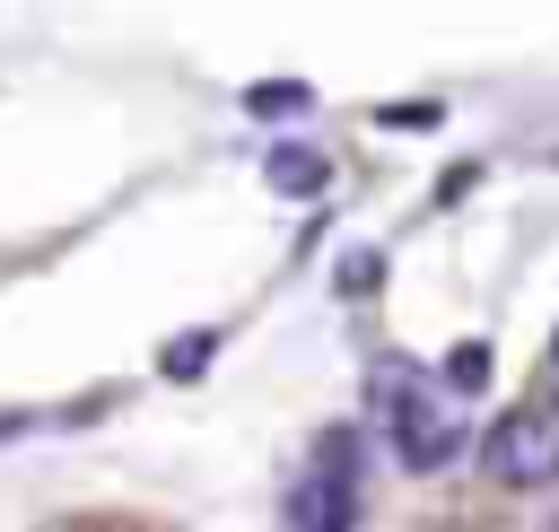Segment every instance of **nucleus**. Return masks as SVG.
Wrapping results in <instances>:
<instances>
[{
	"label": "nucleus",
	"instance_id": "nucleus-1",
	"mask_svg": "<svg viewBox=\"0 0 559 532\" xmlns=\"http://www.w3.org/2000/svg\"><path fill=\"white\" fill-rule=\"evenodd\" d=\"M376 410H384V436H393V462L402 471H445L463 454V419L437 384H419L411 366H384L376 375Z\"/></svg>",
	"mask_w": 559,
	"mask_h": 532
},
{
	"label": "nucleus",
	"instance_id": "nucleus-2",
	"mask_svg": "<svg viewBox=\"0 0 559 532\" xmlns=\"http://www.w3.org/2000/svg\"><path fill=\"white\" fill-rule=\"evenodd\" d=\"M480 462H489V480H507V488L559 480V410H507V419L480 436Z\"/></svg>",
	"mask_w": 559,
	"mask_h": 532
},
{
	"label": "nucleus",
	"instance_id": "nucleus-3",
	"mask_svg": "<svg viewBox=\"0 0 559 532\" xmlns=\"http://www.w3.org/2000/svg\"><path fill=\"white\" fill-rule=\"evenodd\" d=\"M280 515H288V523H314V532H341V523H358V471H341V462H314Z\"/></svg>",
	"mask_w": 559,
	"mask_h": 532
},
{
	"label": "nucleus",
	"instance_id": "nucleus-4",
	"mask_svg": "<svg viewBox=\"0 0 559 532\" xmlns=\"http://www.w3.org/2000/svg\"><path fill=\"white\" fill-rule=\"evenodd\" d=\"M262 183H271V192H288V201H314V192L332 183V157H323V148H306V140H280V148L262 157Z\"/></svg>",
	"mask_w": 559,
	"mask_h": 532
},
{
	"label": "nucleus",
	"instance_id": "nucleus-5",
	"mask_svg": "<svg viewBox=\"0 0 559 532\" xmlns=\"http://www.w3.org/2000/svg\"><path fill=\"white\" fill-rule=\"evenodd\" d=\"M210 358H218V331H175V340L157 349V366H166L175 384H192V375H210Z\"/></svg>",
	"mask_w": 559,
	"mask_h": 532
},
{
	"label": "nucleus",
	"instance_id": "nucleus-6",
	"mask_svg": "<svg viewBox=\"0 0 559 532\" xmlns=\"http://www.w3.org/2000/svg\"><path fill=\"white\" fill-rule=\"evenodd\" d=\"M332 279H341V297H376V279H384V253H376V244H349Z\"/></svg>",
	"mask_w": 559,
	"mask_h": 532
},
{
	"label": "nucleus",
	"instance_id": "nucleus-7",
	"mask_svg": "<svg viewBox=\"0 0 559 532\" xmlns=\"http://www.w3.org/2000/svg\"><path fill=\"white\" fill-rule=\"evenodd\" d=\"M445 384H454V392H489V340L445 349Z\"/></svg>",
	"mask_w": 559,
	"mask_h": 532
},
{
	"label": "nucleus",
	"instance_id": "nucleus-8",
	"mask_svg": "<svg viewBox=\"0 0 559 532\" xmlns=\"http://www.w3.org/2000/svg\"><path fill=\"white\" fill-rule=\"evenodd\" d=\"M314 87L306 78H280V87H245V113H306Z\"/></svg>",
	"mask_w": 559,
	"mask_h": 532
},
{
	"label": "nucleus",
	"instance_id": "nucleus-9",
	"mask_svg": "<svg viewBox=\"0 0 559 532\" xmlns=\"http://www.w3.org/2000/svg\"><path fill=\"white\" fill-rule=\"evenodd\" d=\"M376 122H393V131H428L437 105H376Z\"/></svg>",
	"mask_w": 559,
	"mask_h": 532
},
{
	"label": "nucleus",
	"instance_id": "nucleus-10",
	"mask_svg": "<svg viewBox=\"0 0 559 532\" xmlns=\"http://www.w3.org/2000/svg\"><path fill=\"white\" fill-rule=\"evenodd\" d=\"M550 366H559V331H550Z\"/></svg>",
	"mask_w": 559,
	"mask_h": 532
}]
</instances>
